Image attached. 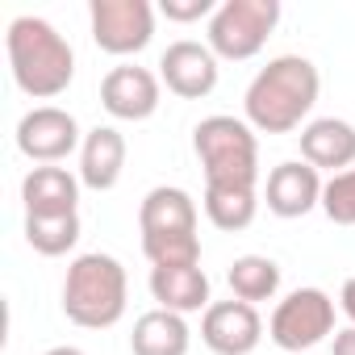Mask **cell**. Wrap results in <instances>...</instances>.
<instances>
[{"label": "cell", "mask_w": 355, "mask_h": 355, "mask_svg": "<svg viewBox=\"0 0 355 355\" xmlns=\"http://www.w3.org/2000/svg\"><path fill=\"white\" fill-rule=\"evenodd\" d=\"M322 76L305 55H276L247 84L243 113L255 134H293L318 105Z\"/></svg>", "instance_id": "6da1fadb"}, {"label": "cell", "mask_w": 355, "mask_h": 355, "mask_svg": "<svg viewBox=\"0 0 355 355\" xmlns=\"http://www.w3.org/2000/svg\"><path fill=\"white\" fill-rule=\"evenodd\" d=\"M13 80L34 101H55L76 80V51L71 42L42 17H17L5 34Z\"/></svg>", "instance_id": "7a4b0ae2"}, {"label": "cell", "mask_w": 355, "mask_h": 355, "mask_svg": "<svg viewBox=\"0 0 355 355\" xmlns=\"http://www.w3.org/2000/svg\"><path fill=\"white\" fill-rule=\"evenodd\" d=\"M125 297H130V280L113 255L88 251V255L71 259L67 280H63V313L76 326H84V330L117 326L125 313Z\"/></svg>", "instance_id": "3957f363"}, {"label": "cell", "mask_w": 355, "mask_h": 355, "mask_svg": "<svg viewBox=\"0 0 355 355\" xmlns=\"http://www.w3.org/2000/svg\"><path fill=\"white\" fill-rule=\"evenodd\" d=\"M193 150L201 159L205 184H259V138L247 117L214 113L193 130Z\"/></svg>", "instance_id": "277c9868"}, {"label": "cell", "mask_w": 355, "mask_h": 355, "mask_svg": "<svg viewBox=\"0 0 355 355\" xmlns=\"http://www.w3.org/2000/svg\"><path fill=\"white\" fill-rule=\"evenodd\" d=\"M276 26H280V0H222L218 13L209 17L205 46L218 59L243 63L263 51Z\"/></svg>", "instance_id": "5b68a950"}, {"label": "cell", "mask_w": 355, "mask_h": 355, "mask_svg": "<svg viewBox=\"0 0 355 355\" xmlns=\"http://www.w3.org/2000/svg\"><path fill=\"white\" fill-rule=\"evenodd\" d=\"M334 334V301L322 288H293L268 322V338L280 351H309Z\"/></svg>", "instance_id": "8992f818"}, {"label": "cell", "mask_w": 355, "mask_h": 355, "mask_svg": "<svg viewBox=\"0 0 355 355\" xmlns=\"http://www.w3.org/2000/svg\"><path fill=\"white\" fill-rule=\"evenodd\" d=\"M92 42L105 55H138L155 38V9L150 0H92L88 5Z\"/></svg>", "instance_id": "52a82bcc"}, {"label": "cell", "mask_w": 355, "mask_h": 355, "mask_svg": "<svg viewBox=\"0 0 355 355\" xmlns=\"http://www.w3.org/2000/svg\"><path fill=\"white\" fill-rule=\"evenodd\" d=\"M76 146H84V134H80V121L59 109V105H38L30 109L21 121H17V150L34 163H59L67 159Z\"/></svg>", "instance_id": "ba28073f"}, {"label": "cell", "mask_w": 355, "mask_h": 355, "mask_svg": "<svg viewBox=\"0 0 355 355\" xmlns=\"http://www.w3.org/2000/svg\"><path fill=\"white\" fill-rule=\"evenodd\" d=\"M263 338V318L247 301H214L201 318V343L214 355H251Z\"/></svg>", "instance_id": "9c48e42d"}, {"label": "cell", "mask_w": 355, "mask_h": 355, "mask_svg": "<svg viewBox=\"0 0 355 355\" xmlns=\"http://www.w3.org/2000/svg\"><path fill=\"white\" fill-rule=\"evenodd\" d=\"M159 80L180 101H201L218 88V55L205 42H171L159 59Z\"/></svg>", "instance_id": "30bf717a"}, {"label": "cell", "mask_w": 355, "mask_h": 355, "mask_svg": "<svg viewBox=\"0 0 355 355\" xmlns=\"http://www.w3.org/2000/svg\"><path fill=\"white\" fill-rule=\"evenodd\" d=\"M101 105L117 121H146L159 109V76L138 63H121L101 80Z\"/></svg>", "instance_id": "8fae6325"}, {"label": "cell", "mask_w": 355, "mask_h": 355, "mask_svg": "<svg viewBox=\"0 0 355 355\" xmlns=\"http://www.w3.org/2000/svg\"><path fill=\"white\" fill-rule=\"evenodd\" d=\"M322 189L326 184L318 167H309L305 159H288L268 175V209L276 218H305L322 205Z\"/></svg>", "instance_id": "7c38bea8"}, {"label": "cell", "mask_w": 355, "mask_h": 355, "mask_svg": "<svg viewBox=\"0 0 355 355\" xmlns=\"http://www.w3.org/2000/svg\"><path fill=\"white\" fill-rule=\"evenodd\" d=\"M301 159L318 171H347L355 167V125L343 117H318L301 130Z\"/></svg>", "instance_id": "4fadbf2b"}, {"label": "cell", "mask_w": 355, "mask_h": 355, "mask_svg": "<svg viewBox=\"0 0 355 355\" xmlns=\"http://www.w3.org/2000/svg\"><path fill=\"white\" fill-rule=\"evenodd\" d=\"M138 230L142 239H159V234H197V201L184 189L159 184L142 197L138 205Z\"/></svg>", "instance_id": "5bb4252c"}, {"label": "cell", "mask_w": 355, "mask_h": 355, "mask_svg": "<svg viewBox=\"0 0 355 355\" xmlns=\"http://www.w3.org/2000/svg\"><path fill=\"white\" fill-rule=\"evenodd\" d=\"M21 201H26V218H55V214H76L80 205V180L67 167H34L21 180Z\"/></svg>", "instance_id": "9a60e30c"}, {"label": "cell", "mask_w": 355, "mask_h": 355, "mask_svg": "<svg viewBox=\"0 0 355 355\" xmlns=\"http://www.w3.org/2000/svg\"><path fill=\"white\" fill-rule=\"evenodd\" d=\"M125 171V138L113 125H96L84 134L80 146V184H88L92 193H109Z\"/></svg>", "instance_id": "2e32d148"}, {"label": "cell", "mask_w": 355, "mask_h": 355, "mask_svg": "<svg viewBox=\"0 0 355 355\" xmlns=\"http://www.w3.org/2000/svg\"><path fill=\"white\" fill-rule=\"evenodd\" d=\"M150 297L159 301V309L171 313H197L209 309V276L201 263L189 268H150Z\"/></svg>", "instance_id": "e0dca14e"}, {"label": "cell", "mask_w": 355, "mask_h": 355, "mask_svg": "<svg viewBox=\"0 0 355 355\" xmlns=\"http://www.w3.org/2000/svg\"><path fill=\"white\" fill-rule=\"evenodd\" d=\"M189 322L184 313H171V309H150L134 322L130 334V351L134 355H189Z\"/></svg>", "instance_id": "ac0fdd59"}, {"label": "cell", "mask_w": 355, "mask_h": 355, "mask_svg": "<svg viewBox=\"0 0 355 355\" xmlns=\"http://www.w3.org/2000/svg\"><path fill=\"white\" fill-rule=\"evenodd\" d=\"M255 209H259V197L255 189L247 184H205V218L226 230V234H239L255 222Z\"/></svg>", "instance_id": "d6986e66"}, {"label": "cell", "mask_w": 355, "mask_h": 355, "mask_svg": "<svg viewBox=\"0 0 355 355\" xmlns=\"http://www.w3.org/2000/svg\"><path fill=\"white\" fill-rule=\"evenodd\" d=\"M230 280V293L247 305H259V301H272L280 293V263L268 259V255H239L226 272Z\"/></svg>", "instance_id": "ffe728a7"}, {"label": "cell", "mask_w": 355, "mask_h": 355, "mask_svg": "<svg viewBox=\"0 0 355 355\" xmlns=\"http://www.w3.org/2000/svg\"><path fill=\"white\" fill-rule=\"evenodd\" d=\"M26 243L38 255H67L80 243V214H55V218H26Z\"/></svg>", "instance_id": "44dd1931"}, {"label": "cell", "mask_w": 355, "mask_h": 355, "mask_svg": "<svg viewBox=\"0 0 355 355\" xmlns=\"http://www.w3.org/2000/svg\"><path fill=\"white\" fill-rule=\"evenodd\" d=\"M142 255L150 259V268H189V263H201V239L197 234L142 239Z\"/></svg>", "instance_id": "7402d4cb"}, {"label": "cell", "mask_w": 355, "mask_h": 355, "mask_svg": "<svg viewBox=\"0 0 355 355\" xmlns=\"http://www.w3.org/2000/svg\"><path fill=\"white\" fill-rule=\"evenodd\" d=\"M322 214L334 226H355V167L338 171L322 189Z\"/></svg>", "instance_id": "603a6c76"}, {"label": "cell", "mask_w": 355, "mask_h": 355, "mask_svg": "<svg viewBox=\"0 0 355 355\" xmlns=\"http://www.w3.org/2000/svg\"><path fill=\"white\" fill-rule=\"evenodd\" d=\"M163 17L167 21H180V26H189V21H201V17H214L218 13V5L214 0H163Z\"/></svg>", "instance_id": "cb8c5ba5"}, {"label": "cell", "mask_w": 355, "mask_h": 355, "mask_svg": "<svg viewBox=\"0 0 355 355\" xmlns=\"http://www.w3.org/2000/svg\"><path fill=\"white\" fill-rule=\"evenodd\" d=\"M330 355H355V326L334 330V347H330Z\"/></svg>", "instance_id": "d4e9b609"}, {"label": "cell", "mask_w": 355, "mask_h": 355, "mask_svg": "<svg viewBox=\"0 0 355 355\" xmlns=\"http://www.w3.org/2000/svg\"><path fill=\"white\" fill-rule=\"evenodd\" d=\"M338 309H343V313L351 318V326H355V276L343 284V293H338Z\"/></svg>", "instance_id": "484cf974"}, {"label": "cell", "mask_w": 355, "mask_h": 355, "mask_svg": "<svg viewBox=\"0 0 355 355\" xmlns=\"http://www.w3.org/2000/svg\"><path fill=\"white\" fill-rule=\"evenodd\" d=\"M46 355H84V351H80V347H51Z\"/></svg>", "instance_id": "4316f807"}]
</instances>
